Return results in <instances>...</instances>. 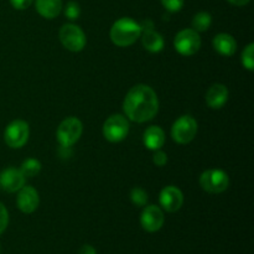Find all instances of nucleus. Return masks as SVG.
Returning <instances> with one entry per match:
<instances>
[{"label": "nucleus", "mask_w": 254, "mask_h": 254, "mask_svg": "<svg viewBox=\"0 0 254 254\" xmlns=\"http://www.w3.org/2000/svg\"><path fill=\"white\" fill-rule=\"evenodd\" d=\"M123 109L126 116L136 123L151 121L158 113V96L155 91L146 84L134 86L124 99Z\"/></svg>", "instance_id": "nucleus-1"}, {"label": "nucleus", "mask_w": 254, "mask_h": 254, "mask_svg": "<svg viewBox=\"0 0 254 254\" xmlns=\"http://www.w3.org/2000/svg\"><path fill=\"white\" fill-rule=\"evenodd\" d=\"M141 27L130 17H122L117 20L111 29V40L119 47L133 45L140 37Z\"/></svg>", "instance_id": "nucleus-2"}, {"label": "nucleus", "mask_w": 254, "mask_h": 254, "mask_svg": "<svg viewBox=\"0 0 254 254\" xmlns=\"http://www.w3.org/2000/svg\"><path fill=\"white\" fill-rule=\"evenodd\" d=\"M82 122L76 117H69L64 119L57 128V141L61 146H72L82 135Z\"/></svg>", "instance_id": "nucleus-3"}, {"label": "nucleus", "mask_w": 254, "mask_h": 254, "mask_svg": "<svg viewBox=\"0 0 254 254\" xmlns=\"http://www.w3.org/2000/svg\"><path fill=\"white\" fill-rule=\"evenodd\" d=\"M60 41L72 52L82 51L86 46V35L79 26L74 24H66L60 30Z\"/></svg>", "instance_id": "nucleus-4"}, {"label": "nucleus", "mask_w": 254, "mask_h": 254, "mask_svg": "<svg viewBox=\"0 0 254 254\" xmlns=\"http://www.w3.org/2000/svg\"><path fill=\"white\" fill-rule=\"evenodd\" d=\"M129 133L128 119L121 114L111 116L103 126V135L111 143H118L127 138Z\"/></svg>", "instance_id": "nucleus-5"}, {"label": "nucleus", "mask_w": 254, "mask_h": 254, "mask_svg": "<svg viewBox=\"0 0 254 254\" xmlns=\"http://www.w3.org/2000/svg\"><path fill=\"white\" fill-rule=\"evenodd\" d=\"M174 46L183 56H192L200 50L201 37L193 29L181 30L174 40Z\"/></svg>", "instance_id": "nucleus-6"}, {"label": "nucleus", "mask_w": 254, "mask_h": 254, "mask_svg": "<svg viewBox=\"0 0 254 254\" xmlns=\"http://www.w3.org/2000/svg\"><path fill=\"white\" fill-rule=\"evenodd\" d=\"M197 133V122L191 116H183L173 124L171 136L179 144H188L193 140Z\"/></svg>", "instance_id": "nucleus-7"}, {"label": "nucleus", "mask_w": 254, "mask_h": 254, "mask_svg": "<svg viewBox=\"0 0 254 254\" xmlns=\"http://www.w3.org/2000/svg\"><path fill=\"white\" fill-rule=\"evenodd\" d=\"M230 179L223 170L213 169L201 174L200 185L205 191L210 193H221L227 190Z\"/></svg>", "instance_id": "nucleus-8"}, {"label": "nucleus", "mask_w": 254, "mask_h": 254, "mask_svg": "<svg viewBox=\"0 0 254 254\" xmlns=\"http://www.w3.org/2000/svg\"><path fill=\"white\" fill-rule=\"evenodd\" d=\"M29 134V124L26 122L17 119V121L11 122L6 127L4 131V140L10 148L19 149L26 144Z\"/></svg>", "instance_id": "nucleus-9"}, {"label": "nucleus", "mask_w": 254, "mask_h": 254, "mask_svg": "<svg viewBox=\"0 0 254 254\" xmlns=\"http://www.w3.org/2000/svg\"><path fill=\"white\" fill-rule=\"evenodd\" d=\"M164 213L160 207L155 205L146 206L143 210L140 216V223L141 227L146 231V232H158L164 225Z\"/></svg>", "instance_id": "nucleus-10"}, {"label": "nucleus", "mask_w": 254, "mask_h": 254, "mask_svg": "<svg viewBox=\"0 0 254 254\" xmlns=\"http://www.w3.org/2000/svg\"><path fill=\"white\" fill-rule=\"evenodd\" d=\"M161 207L168 212H176L184 203V195L180 189L175 186H166L161 190L159 196Z\"/></svg>", "instance_id": "nucleus-11"}, {"label": "nucleus", "mask_w": 254, "mask_h": 254, "mask_svg": "<svg viewBox=\"0 0 254 254\" xmlns=\"http://www.w3.org/2000/svg\"><path fill=\"white\" fill-rule=\"evenodd\" d=\"M25 178L20 170L7 168L0 173V188L6 192H16L25 185Z\"/></svg>", "instance_id": "nucleus-12"}, {"label": "nucleus", "mask_w": 254, "mask_h": 254, "mask_svg": "<svg viewBox=\"0 0 254 254\" xmlns=\"http://www.w3.org/2000/svg\"><path fill=\"white\" fill-rule=\"evenodd\" d=\"M39 192L32 186H22L19 190L16 198V205L19 210L24 213H32L39 207Z\"/></svg>", "instance_id": "nucleus-13"}, {"label": "nucleus", "mask_w": 254, "mask_h": 254, "mask_svg": "<svg viewBox=\"0 0 254 254\" xmlns=\"http://www.w3.org/2000/svg\"><path fill=\"white\" fill-rule=\"evenodd\" d=\"M228 99V89L225 84L216 83L208 88L206 93V103L210 108L220 109L226 104Z\"/></svg>", "instance_id": "nucleus-14"}, {"label": "nucleus", "mask_w": 254, "mask_h": 254, "mask_svg": "<svg viewBox=\"0 0 254 254\" xmlns=\"http://www.w3.org/2000/svg\"><path fill=\"white\" fill-rule=\"evenodd\" d=\"M213 49L222 56H232L237 50V42L230 34H218L212 41Z\"/></svg>", "instance_id": "nucleus-15"}, {"label": "nucleus", "mask_w": 254, "mask_h": 254, "mask_svg": "<svg viewBox=\"0 0 254 254\" xmlns=\"http://www.w3.org/2000/svg\"><path fill=\"white\" fill-rule=\"evenodd\" d=\"M165 143V133L158 126L149 127L144 133V144L150 150H159Z\"/></svg>", "instance_id": "nucleus-16"}, {"label": "nucleus", "mask_w": 254, "mask_h": 254, "mask_svg": "<svg viewBox=\"0 0 254 254\" xmlns=\"http://www.w3.org/2000/svg\"><path fill=\"white\" fill-rule=\"evenodd\" d=\"M141 42L143 46L150 52H160L164 47V39L155 30H141Z\"/></svg>", "instance_id": "nucleus-17"}, {"label": "nucleus", "mask_w": 254, "mask_h": 254, "mask_svg": "<svg viewBox=\"0 0 254 254\" xmlns=\"http://www.w3.org/2000/svg\"><path fill=\"white\" fill-rule=\"evenodd\" d=\"M35 5L37 12L46 19H54L62 10V0H36Z\"/></svg>", "instance_id": "nucleus-18"}, {"label": "nucleus", "mask_w": 254, "mask_h": 254, "mask_svg": "<svg viewBox=\"0 0 254 254\" xmlns=\"http://www.w3.org/2000/svg\"><path fill=\"white\" fill-rule=\"evenodd\" d=\"M211 24H212V17L206 11L197 12L192 19V29L197 32H202L208 30Z\"/></svg>", "instance_id": "nucleus-19"}, {"label": "nucleus", "mask_w": 254, "mask_h": 254, "mask_svg": "<svg viewBox=\"0 0 254 254\" xmlns=\"http://www.w3.org/2000/svg\"><path fill=\"white\" fill-rule=\"evenodd\" d=\"M20 171H21L22 175H24L25 178H35V176L39 175V173L41 171V163L34 158L26 159V160L21 164Z\"/></svg>", "instance_id": "nucleus-20"}, {"label": "nucleus", "mask_w": 254, "mask_h": 254, "mask_svg": "<svg viewBox=\"0 0 254 254\" xmlns=\"http://www.w3.org/2000/svg\"><path fill=\"white\" fill-rule=\"evenodd\" d=\"M242 64L250 71L254 69V45L250 44L242 52Z\"/></svg>", "instance_id": "nucleus-21"}, {"label": "nucleus", "mask_w": 254, "mask_h": 254, "mask_svg": "<svg viewBox=\"0 0 254 254\" xmlns=\"http://www.w3.org/2000/svg\"><path fill=\"white\" fill-rule=\"evenodd\" d=\"M130 200L136 206H145L148 203V193L140 188H134L130 192Z\"/></svg>", "instance_id": "nucleus-22"}, {"label": "nucleus", "mask_w": 254, "mask_h": 254, "mask_svg": "<svg viewBox=\"0 0 254 254\" xmlns=\"http://www.w3.org/2000/svg\"><path fill=\"white\" fill-rule=\"evenodd\" d=\"M79 14H81V7H79L78 2L76 1L67 2L66 9H64V15H66L67 19L76 20L79 17Z\"/></svg>", "instance_id": "nucleus-23"}, {"label": "nucleus", "mask_w": 254, "mask_h": 254, "mask_svg": "<svg viewBox=\"0 0 254 254\" xmlns=\"http://www.w3.org/2000/svg\"><path fill=\"white\" fill-rule=\"evenodd\" d=\"M184 1L185 0H161L165 9L170 12H176L181 10V7L184 6Z\"/></svg>", "instance_id": "nucleus-24"}, {"label": "nucleus", "mask_w": 254, "mask_h": 254, "mask_svg": "<svg viewBox=\"0 0 254 254\" xmlns=\"http://www.w3.org/2000/svg\"><path fill=\"white\" fill-rule=\"evenodd\" d=\"M7 223H9V213L6 207L0 202V235L6 230Z\"/></svg>", "instance_id": "nucleus-25"}, {"label": "nucleus", "mask_w": 254, "mask_h": 254, "mask_svg": "<svg viewBox=\"0 0 254 254\" xmlns=\"http://www.w3.org/2000/svg\"><path fill=\"white\" fill-rule=\"evenodd\" d=\"M153 161L155 165L164 166L168 163V155H166V153H164V151H161L160 149H159V150H155V154H154L153 156Z\"/></svg>", "instance_id": "nucleus-26"}, {"label": "nucleus", "mask_w": 254, "mask_h": 254, "mask_svg": "<svg viewBox=\"0 0 254 254\" xmlns=\"http://www.w3.org/2000/svg\"><path fill=\"white\" fill-rule=\"evenodd\" d=\"M32 1H34V0H10L12 6L17 10L27 9V7L32 4Z\"/></svg>", "instance_id": "nucleus-27"}, {"label": "nucleus", "mask_w": 254, "mask_h": 254, "mask_svg": "<svg viewBox=\"0 0 254 254\" xmlns=\"http://www.w3.org/2000/svg\"><path fill=\"white\" fill-rule=\"evenodd\" d=\"M78 254H97V252H96V250L92 247V246L84 245V246H82L81 248H79Z\"/></svg>", "instance_id": "nucleus-28"}, {"label": "nucleus", "mask_w": 254, "mask_h": 254, "mask_svg": "<svg viewBox=\"0 0 254 254\" xmlns=\"http://www.w3.org/2000/svg\"><path fill=\"white\" fill-rule=\"evenodd\" d=\"M232 5H236V6H243V5L248 4L251 0H228Z\"/></svg>", "instance_id": "nucleus-29"}]
</instances>
